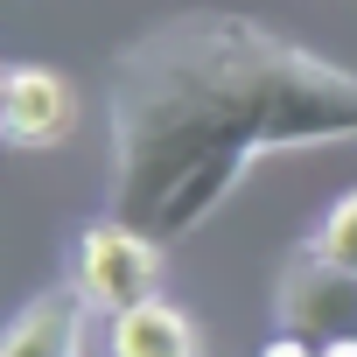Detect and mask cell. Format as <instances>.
I'll return each mask as SVG.
<instances>
[{
    "instance_id": "obj_3",
    "label": "cell",
    "mask_w": 357,
    "mask_h": 357,
    "mask_svg": "<svg viewBox=\"0 0 357 357\" xmlns=\"http://www.w3.org/2000/svg\"><path fill=\"white\" fill-rule=\"evenodd\" d=\"M273 322L287 336H308V343H336V336H357V273L329 266L308 238L280 259V280H273Z\"/></svg>"
},
{
    "instance_id": "obj_1",
    "label": "cell",
    "mask_w": 357,
    "mask_h": 357,
    "mask_svg": "<svg viewBox=\"0 0 357 357\" xmlns=\"http://www.w3.org/2000/svg\"><path fill=\"white\" fill-rule=\"evenodd\" d=\"M336 140H357V70L252 15H168L105 70V197L161 245L197 238L259 154Z\"/></svg>"
},
{
    "instance_id": "obj_5",
    "label": "cell",
    "mask_w": 357,
    "mask_h": 357,
    "mask_svg": "<svg viewBox=\"0 0 357 357\" xmlns=\"http://www.w3.org/2000/svg\"><path fill=\"white\" fill-rule=\"evenodd\" d=\"M84 315L91 301L77 287H43L0 336V357H84Z\"/></svg>"
},
{
    "instance_id": "obj_6",
    "label": "cell",
    "mask_w": 357,
    "mask_h": 357,
    "mask_svg": "<svg viewBox=\"0 0 357 357\" xmlns=\"http://www.w3.org/2000/svg\"><path fill=\"white\" fill-rule=\"evenodd\" d=\"M112 357H204V329L168 294H154V301L112 315Z\"/></svg>"
},
{
    "instance_id": "obj_7",
    "label": "cell",
    "mask_w": 357,
    "mask_h": 357,
    "mask_svg": "<svg viewBox=\"0 0 357 357\" xmlns=\"http://www.w3.org/2000/svg\"><path fill=\"white\" fill-rule=\"evenodd\" d=\"M329 266H343V273H357V190H343L329 211H322V225H315V238H308Z\"/></svg>"
},
{
    "instance_id": "obj_2",
    "label": "cell",
    "mask_w": 357,
    "mask_h": 357,
    "mask_svg": "<svg viewBox=\"0 0 357 357\" xmlns=\"http://www.w3.org/2000/svg\"><path fill=\"white\" fill-rule=\"evenodd\" d=\"M70 287L105 315H126V308L154 301L161 294V238H147L126 218L84 225L77 245H70Z\"/></svg>"
},
{
    "instance_id": "obj_9",
    "label": "cell",
    "mask_w": 357,
    "mask_h": 357,
    "mask_svg": "<svg viewBox=\"0 0 357 357\" xmlns=\"http://www.w3.org/2000/svg\"><path fill=\"white\" fill-rule=\"evenodd\" d=\"M322 357H357V336H336V343H322Z\"/></svg>"
},
{
    "instance_id": "obj_4",
    "label": "cell",
    "mask_w": 357,
    "mask_h": 357,
    "mask_svg": "<svg viewBox=\"0 0 357 357\" xmlns=\"http://www.w3.org/2000/svg\"><path fill=\"white\" fill-rule=\"evenodd\" d=\"M77 126V84L50 63H8L0 77V133L8 147H56Z\"/></svg>"
},
{
    "instance_id": "obj_8",
    "label": "cell",
    "mask_w": 357,
    "mask_h": 357,
    "mask_svg": "<svg viewBox=\"0 0 357 357\" xmlns=\"http://www.w3.org/2000/svg\"><path fill=\"white\" fill-rule=\"evenodd\" d=\"M259 357H322V343H308V336H273V343H259Z\"/></svg>"
}]
</instances>
